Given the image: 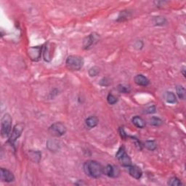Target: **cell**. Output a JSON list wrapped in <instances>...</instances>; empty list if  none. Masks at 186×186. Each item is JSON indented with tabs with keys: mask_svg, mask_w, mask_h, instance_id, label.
Masks as SVG:
<instances>
[{
	"mask_svg": "<svg viewBox=\"0 0 186 186\" xmlns=\"http://www.w3.org/2000/svg\"><path fill=\"white\" fill-rule=\"evenodd\" d=\"M176 91H177V95L179 97V98L184 100L185 98V89L183 86H178L176 87Z\"/></svg>",
	"mask_w": 186,
	"mask_h": 186,
	"instance_id": "20",
	"label": "cell"
},
{
	"mask_svg": "<svg viewBox=\"0 0 186 186\" xmlns=\"http://www.w3.org/2000/svg\"><path fill=\"white\" fill-rule=\"evenodd\" d=\"M25 125L23 123H19V124H16L14 127L13 131L10 133V138H9L8 142L11 145H13L15 142L17 140L18 138H19L23 133V130H24Z\"/></svg>",
	"mask_w": 186,
	"mask_h": 186,
	"instance_id": "6",
	"label": "cell"
},
{
	"mask_svg": "<svg viewBox=\"0 0 186 186\" xmlns=\"http://www.w3.org/2000/svg\"><path fill=\"white\" fill-rule=\"evenodd\" d=\"M46 147L50 150L52 152H55V151H57L59 149V144L57 141L55 140H48L46 142Z\"/></svg>",
	"mask_w": 186,
	"mask_h": 186,
	"instance_id": "17",
	"label": "cell"
},
{
	"mask_svg": "<svg viewBox=\"0 0 186 186\" xmlns=\"http://www.w3.org/2000/svg\"><path fill=\"white\" fill-rule=\"evenodd\" d=\"M99 73L100 69L99 68H97V66L92 67V68L89 70V75L90 76H96Z\"/></svg>",
	"mask_w": 186,
	"mask_h": 186,
	"instance_id": "27",
	"label": "cell"
},
{
	"mask_svg": "<svg viewBox=\"0 0 186 186\" xmlns=\"http://www.w3.org/2000/svg\"><path fill=\"white\" fill-rule=\"evenodd\" d=\"M120 134H121V137H122V138H125L127 137V135L126 134V133H125L124 129H123L122 128H120Z\"/></svg>",
	"mask_w": 186,
	"mask_h": 186,
	"instance_id": "30",
	"label": "cell"
},
{
	"mask_svg": "<svg viewBox=\"0 0 186 186\" xmlns=\"http://www.w3.org/2000/svg\"><path fill=\"white\" fill-rule=\"evenodd\" d=\"M154 23L157 25H163L167 23V20L164 17L162 16H158V17L154 18Z\"/></svg>",
	"mask_w": 186,
	"mask_h": 186,
	"instance_id": "24",
	"label": "cell"
},
{
	"mask_svg": "<svg viewBox=\"0 0 186 186\" xmlns=\"http://www.w3.org/2000/svg\"><path fill=\"white\" fill-rule=\"evenodd\" d=\"M99 120L96 116H92L88 117L85 121V124L89 128H94L98 124Z\"/></svg>",
	"mask_w": 186,
	"mask_h": 186,
	"instance_id": "15",
	"label": "cell"
},
{
	"mask_svg": "<svg viewBox=\"0 0 186 186\" xmlns=\"http://www.w3.org/2000/svg\"><path fill=\"white\" fill-rule=\"evenodd\" d=\"M156 111V107L154 106H150L149 108H148L147 110H146V113H149V114H151V113H155Z\"/></svg>",
	"mask_w": 186,
	"mask_h": 186,
	"instance_id": "29",
	"label": "cell"
},
{
	"mask_svg": "<svg viewBox=\"0 0 186 186\" xmlns=\"http://www.w3.org/2000/svg\"><path fill=\"white\" fill-rule=\"evenodd\" d=\"M116 157L118 160V161L122 164V166H124V167H127L132 164L131 159H130L129 155L127 153L124 146L120 147L117 153H116Z\"/></svg>",
	"mask_w": 186,
	"mask_h": 186,
	"instance_id": "5",
	"label": "cell"
},
{
	"mask_svg": "<svg viewBox=\"0 0 186 186\" xmlns=\"http://www.w3.org/2000/svg\"><path fill=\"white\" fill-rule=\"evenodd\" d=\"M49 132L54 137H61L66 133L67 129L62 122H55L49 127Z\"/></svg>",
	"mask_w": 186,
	"mask_h": 186,
	"instance_id": "4",
	"label": "cell"
},
{
	"mask_svg": "<svg viewBox=\"0 0 186 186\" xmlns=\"http://www.w3.org/2000/svg\"><path fill=\"white\" fill-rule=\"evenodd\" d=\"M29 157L32 161L38 163L41 158V153L39 150H29Z\"/></svg>",
	"mask_w": 186,
	"mask_h": 186,
	"instance_id": "13",
	"label": "cell"
},
{
	"mask_svg": "<svg viewBox=\"0 0 186 186\" xmlns=\"http://www.w3.org/2000/svg\"><path fill=\"white\" fill-rule=\"evenodd\" d=\"M132 122L133 123L134 126L137 127L138 128H140V129H143V128L145 127L146 125L145 122L144 121L143 118H142L138 116H136L132 118Z\"/></svg>",
	"mask_w": 186,
	"mask_h": 186,
	"instance_id": "14",
	"label": "cell"
},
{
	"mask_svg": "<svg viewBox=\"0 0 186 186\" xmlns=\"http://www.w3.org/2000/svg\"><path fill=\"white\" fill-rule=\"evenodd\" d=\"M134 82H135L138 86L141 87H146L149 85V80L145 76L142 74H138L134 77Z\"/></svg>",
	"mask_w": 186,
	"mask_h": 186,
	"instance_id": "12",
	"label": "cell"
},
{
	"mask_svg": "<svg viewBox=\"0 0 186 186\" xmlns=\"http://www.w3.org/2000/svg\"><path fill=\"white\" fill-rule=\"evenodd\" d=\"M29 56L33 61H39L42 53V46H32L29 49Z\"/></svg>",
	"mask_w": 186,
	"mask_h": 186,
	"instance_id": "9",
	"label": "cell"
},
{
	"mask_svg": "<svg viewBox=\"0 0 186 186\" xmlns=\"http://www.w3.org/2000/svg\"><path fill=\"white\" fill-rule=\"evenodd\" d=\"M50 50V44L47 43L46 45V46H45L43 50V56H44V59H45V61L50 62L51 59H52V52Z\"/></svg>",
	"mask_w": 186,
	"mask_h": 186,
	"instance_id": "16",
	"label": "cell"
},
{
	"mask_svg": "<svg viewBox=\"0 0 186 186\" xmlns=\"http://www.w3.org/2000/svg\"><path fill=\"white\" fill-rule=\"evenodd\" d=\"M83 169L87 176L92 178H98L103 174V167L99 162L90 160L84 164Z\"/></svg>",
	"mask_w": 186,
	"mask_h": 186,
	"instance_id": "1",
	"label": "cell"
},
{
	"mask_svg": "<svg viewBox=\"0 0 186 186\" xmlns=\"http://www.w3.org/2000/svg\"><path fill=\"white\" fill-rule=\"evenodd\" d=\"M100 85L101 86H103V87H107V86L110 85V81L108 80L107 78H103V79L101 81V82H100Z\"/></svg>",
	"mask_w": 186,
	"mask_h": 186,
	"instance_id": "28",
	"label": "cell"
},
{
	"mask_svg": "<svg viewBox=\"0 0 186 186\" xmlns=\"http://www.w3.org/2000/svg\"><path fill=\"white\" fill-rule=\"evenodd\" d=\"M166 100L168 103L174 104L177 103L176 95L172 92H167L166 94Z\"/></svg>",
	"mask_w": 186,
	"mask_h": 186,
	"instance_id": "19",
	"label": "cell"
},
{
	"mask_svg": "<svg viewBox=\"0 0 186 186\" xmlns=\"http://www.w3.org/2000/svg\"><path fill=\"white\" fill-rule=\"evenodd\" d=\"M127 168L130 176H132V178L136 179V180H139L141 178L142 175H143V172L140 167L135 166V165L131 164L129 167H127Z\"/></svg>",
	"mask_w": 186,
	"mask_h": 186,
	"instance_id": "11",
	"label": "cell"
},
{
	"mask_svg": "<svg viewBox=\"0 0 186 186\" xmlns=\"http://www.w3.org/2000/svg\"><path fill=\"white\" fill-rule=\"evenodd\" d=\"M144 146L150 150H155L157 148V144L154 140H147L145 142Z\"/></svg>",
	"mask_w": 186,
	"mask_h": 186,
	"instance_id": "21",
	"label": "cell"
},
{
	"mask_svg": "<svg viewBox=\"0 0 186 186\" xmlns=\"http://www.w3.org/2000/svg\"><path fill=\"white\" fill-rule=\"evenodd\" d=\"M118 90L122 93H129L130 92V87L124 85H119L118 86Z\"/></svg>",
	"mask_w": 186,
	"mask_h": 186,
	"instance_id": "26",
	"label": "cell"
},
{
	"mask_svg": "<svg viewBox=\"0 0 186 186\" xmlns=\"http://www.w3.org/2000/svg\"><path fill=\"white\" fill-rule=\"evenodd\" d=\"M131 17V13L129 11L124 10L122 11L118 15V18L117 19V21H124V20H127L128 18Z\"/></svg>",
	"mask_w": 186,
	"mask_h": 186,
	"instance_id": "18",
	"label": "cell"
},
{
	"mask_svg": "<svg viewBox=\"0 0 186 186\" xmlns=\"http://www.w3.org/2000/svg\"><path fill=\"white\" fill-rule=\"evenodd\" d=\"M103 174H104L105 175L109 177V178H116L119 175L120 170L117 167L108 164L103 167Z\"/></svg>",
	"mask_w": 186,
	"mask_h": 186,
	"instance_id": "8",
	"label": "cell"
},
{
	"mask_svg": "<svg viewBox=\"0 0 186 186\" xmlns=\"http://www.w3.org/2000/svg\"><path fill=\"white\" fill-rule=\"evenodd\" d=\"M107 101H108V103L110 105H114L118 102V99L114 95L109 93L108 95V97H107Z\"/></svg>",
	"mask_w": 186,
	"mask_h": 186,
	"instance_id": "25",
	"label": "cell"
},
{
	"mask_svg": "<svg viewBox=\"0 0 186 186\" xmlns=\"http://www.w3.org/2000/svg\"><path fill=\"white\" fill-rule=\"evenodd\" d=\"M0 177L2 181L6 183H12L15 180V176L13 172L4 168H1L0 169Z\"/></svg>",
	"mask_w": 186,
	"mask_h": 186,
	"instance_id": "10",
	"label": "cell"
},
{
	"mask_svg": "<svg viewBox=\"0 0 186 186\" xmlns=\"http://www.w3.org/2000/svg\"><path fill=\"white\" fill-rule=\"evenodd\" d=\"M84 63H85V61H84L83 57L79 55H70L67 57L66 61L67 68L74 71L81 70L84 66Z\"/></svg>",
	"mask_w": 186,
	"mask_h": 186,
	"instance_id": "2",
	"label": "cell"
},
{
	"mask_svg": "<svg viewBox=\"0 0 186 186\" xmlns=\"http://www.w3.org/2000/svg\"><path fill=\"white\" fill-rule=\"evenodd\" d=\"M167 184L170 186H180L183 185V183L179 178H176V177H172L169 179Z\"/></svg>",
	"mask_w": 186,
	"mask_h": 186,
	"instance_id": "22",
	"label": "cell"
},
{
	"mask_svg": "<svg viewBox=\"0 0 186 186\" xmlns=\"http://www.w3.org/2000/svg\"><path fill=\"white\" fill-rule=\"evenodd\" d=\"M99 41L98 34L92 33L90 34L89 36L85 37V39L83 41V48L85 50H87L91 47L92 45H94L95 43H97Z\"/></svg>",
	"mask_w": 186,
	"mask_h": 186,
	"instance_id": "7",
	"label": "cell"
},
{
	"mask_svg": "<svg viewBox=\"0 0 186 186\" xmlns=\"http://www.w3.org/2000/svg\"><path fill=\"white\" fill-rule=\"evenodd\" d=\"M12 119L11 116L9 113H5L1 120V134L3 138L10 135L12 130Z\"/></svg>",
	"mask_w": 186,
	"mask_h": 186,
	"instance_id": "3",
	"label": "cell"
},
{
	"mask_svg": "<svg viewBox=\"0 0 186 186\" xmlns=\"http://www.w3.org/2000/svg\"><path fill=\"white\" fill-rule=\"evenodd\" d=\"M150 124L154 127H160L163 124V121L161 118L153 116L150 119Z\"/></svg>",
	"mask_w": 186,
	"mask_h": 186,
	"instance_id": "23",
	"label": "cell"
}]
</instances>
